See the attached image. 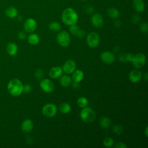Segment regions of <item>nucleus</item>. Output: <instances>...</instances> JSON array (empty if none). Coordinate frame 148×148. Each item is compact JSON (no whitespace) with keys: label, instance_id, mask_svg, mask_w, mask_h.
<instances>
[{"label":"nucleus","instance_id":"nucleus-13","mask_svg":"<svg viewBox=\"0 0 148 148\" xmlns=\"http://www.w3.org/2000/svg\"><path fill=\"white\" fill-rule=\"evenodd\" d=\"M91 22L94 27H101L103 24V17L99 13H95L91 17Z\"/></svg>","mask_w":148,"mask_h":148},{"label":"nucleus","instance_id":"nucleus-22","mask_svg":"<svg viewBox=\"0 0 148 148\" xmlns=\"http://www.w3.org/2000/svg\"><path fill=\"white\" fill-rule=\"evenodd\" d=\"M107 14L108 16L112 18L113 19H116L119 17L120 15V13L119 11L115 8H109L108 10H107Z\"/></svg>","mask_w":148,"mask_h":148},{"label":"nucleus","instance_id":"nucleus-6","mask_svg":"<svg viewBox=\"0 0 148 148\" xmlns=\"http://www.w3.org/2000/svg\"><path fill=\"white\" fill-rule=\"evenodd\" d=\"M58 43L62 47H67L71 42V37L69 33L65 31L59 32L57 36Z\"/></svg>","mask_w":148,"mask_h":148},{"label":"nucleus","instance_id":"nucleus-37","mask_svg":"<svg viewBox=\"0 0 148 148\" xmlns=\"http://www.w3.org/2000/svg\"><path fill=\"white\" fill-rule=\"evenodd\" d=\"M31 91V86L29 84H25L23 86V92L25 93H29Z\"/></svg>","mask_w":148,"mask_h":148},{"label":"nucleus","instance_id":"nucleus-14","mask_svg":"<svg viewBox=\"0 0 148 148\" xmlns=\"http://www.w3.org/2000/svg\"><path fill=\"white\" fill-rule=\"evenodd\" d=\"M69 29L72 35H75L78 38H83L85 35V31L76 24L71 25Z\"/></svg>","mask_w":148,"mask_h":148},{"label":"nucleus","instance_id":"nucleus-43","mask_svg":"<svg viewBox=\"0 0 148 148\" xmlns=\"http://www.w3.org/2000/svg\"><path fill=\"white\" fill-rule=\"evenodd\" d=\"M82 1H87V0H82Z\"/></svg>","mask_w":148,"mask_h":148},{"label":"nucleus","instance_id":"nucleus-36","mask_svg":"<svg viewBox=\"0 0 148 148\" xmlns=\"http://www.w3.org/2000/svg\"><path fill=\"white\" fill-rule=\"evenodd\" d=\"M140 16L138 14H135L134 15L132 18V21L134 23V24H137L140 21Z\"/></svg>","mask_w":148,"mask_h":148},{"label":"nucleus","instance_id":"nucleus-12","mask_svg":"<svg viewBox=\"0 0 148 148\" xmlns=\"http://www.w3.org/2000/svg\"><path fill=\"white\" fill-rule=\"evenodd\" d=\"M129 80L134 83H136L139 82L142 77V73L138 69H135L130 72L129 73Z\"/></svg>","mask_w":148,"mask_h":148},{"label":"nucleus","instance_id":"nucleus-31","mask_svg":"<svg viewBox=\"0 0 148 148\" xmlns=\"http://www.w3.org/2000/svg\"><path fill=\"white\" fill-rule=\"evenodd\" d=\"M139 29L141 32L143 33H147L148 31V25L146 22H143L142 23L140 26H139Z\"/></svg>","mask_w":148,"mask_h":148},{"label":"nucleus","instance_id":"nucleus-35","mask_svg":"<svg viewBox=\"0 0 148 148\" xmlns=\"http://www.w3.org/2000/svg\"><path fill=\"white\" fill-rule=\"evenodd\" d=\"M17 37L20 40H24L26 38V34L24 31H20L17 34Z\"/></svg>","mask_w":148,"mask_h":148},{"label":"nucleus","instance_id":"nucleus-28","mask_svg":"<svg viewBox=\"0 0 148 148\" xmlns=\"http://www.w3.org/2000/svg\"><path fill=\"white\" fill-rule=\"evenodd\" d=\"M134 55L131 53H128V54H124V56H119L120 58V61H123V62H125V61H130V62H131L132 59H133V57H134Z\"/></svg>","mask_w":148,"mask_h":148},{"label":"nucleus","instance_id":"nucleus-24","mask_svg":"<svg viewBox=\"0 0 148 148\" xmlns=\"http://www.w3.org/2000/svg\"><path fill=\"white\" fill-rule=\"evenodd\" d=\"M59 110L62 113L67 114L71 112V106L69 103L66 102H64V103H62L61 105H60Z\"/></svg>","mask_w":148,"mask_h":148},{"label":"nucleus","instance_id":"nucleus-4","mask_svg":"<svg viewBox=\"0 0 148 148\" xmlns=\"http://www.w3.org/2000/svg\"><path fill=\"white\" fill-rule=\"evenodd\" d=\"M86 42L87 45L90 47H97L100 42L99 36L95 32H91L88 34L86 38Z\"/></svg>","mask_w":148,"mask_h":148},{"label":"nucleus","instance_id":"nucleus-38","mask_svg":"<svg viewBox=\"0 0 148 148\" xmlns=\"http://www.w3.org/2000/svg\"><path fill=\"white\" fill-rule=\"evenodd\" d=\"M78 83H76V82H73V87L75 88H77L79 87V86H78Z\"/></svg>","mask_w":148,"mask_h":148},{"label":"nucleus","instance_id":"nucleus-18","mask_svg":"<svg viewBox=\"0 0 148 148\" xmlns=\"http://www.w3.org/2000/svg\"><path fill=\"white\" fill-rule=\"evenodd\" d=\"M18 51L17 45L13 42H9L6 46V51L11 56H14Z\"/></svg>","mask_w":148,"mask_h":148},{"label":"nucleus","instance_id":"nucleus-42","mask_svg":"<svg viewBox=\"0 0 148 148\" xmlns=\"http://www.w3.org/2000/svg\"><path fill=\"white\" fill-rule=\"evenodd\" d=\"M22 18H22V17H21V16H19L18 17V20L19 21H21V20H22Z\"/></svg>","mask_w":148,"mask_h":148},{"label":"nucleus","instance_id":"nucleus-21","mask_svg":"<svg viewBox=\"0 0 148 148\" xmlns=\"http://www.w3.org/2000/svg\"><path fill=\"white\" fill-rule=\"evenodd\" d=\"M72 78L68 75L62 76L60 79V84L63 87H68L72 83Z\"/></svg>","mask_w":148,"mask_h":148},{"label":"nucleus","instance_id":"nucleus-15","mask_svg":"<svg viewBox=\"0 0 148 148\" xmlns=\"http://www.w3.org/2000/svg\"><path fill=\"white\" fill-rule=\"evenodd\" d=\"M34 127V123L31 119H27L24 120L21 124V128L23 132L28 133L31 131Z\"/></svg>","mask_w":148,"mask_h":148},{"label":"nucleus","instance_id":"nucleus-9","mask_svg":"<svg viewBox=\"0 0 148 148\" xmlns=\"http://www.w3.org/2000/svg\"><path fill=\"white\" fill-rule=\"evenodd\" d=\"M37 27V23L32 18L27 19L24 23V28L26 32L32 33L34 32Z\"/></svg>","mask_w":148,"mask_h":148},{"label":"nucleus","instance_id":"nucleus-39","mask_svg":"<svg viewBox=\"0 0 148 148\" xmlns=\"http://www.w3.org/2000/svg\"><path fill=\"white\" fill-rule=\"evenodd\" d=\"M115 23H116V27H120L121 25V23L119 20H116L115 21Z\"/></svg>","mask_w":148,"mask_h":148},{"label":"nucleus","instance_id":"nucleus-29","mask_svg":"<svg viewBox=\"0 0 148 148\" xmlns=\"http://www.w3.org/2000/svg\"><path fill=\"white\" fill-rule=\"evenodd\" d=\"M103 144L104 146H105L106 147H110L113 145L114 140H113V138H112L110 137H108V138H106L104 139V140L103 141Z\"/></svg>","mask_w":148,"mask_h":148},{"label":"nucleus","instance_id":"nucleus-34","mask_svg":"<svg viewBox=\"0 0 148 148\" xmlns=\"http://www.w3.org/2000/svg\"><path fill=\"white\" fill-rule=\"evenodd\" d=\"M84 11L87 13H89V14H91L92 13H93L94 12V8L92 6H91V5H88L87 6L85 9H84Z\"/></svg>","mask_w":148,"mask_h":148},{"label":"nucleus","instance_id":"nucleus-1","mask_svg":"<svg viewBox=\"0 0 148 148\" xmlns=\"http://www.w3.org/2000/svg\"><path fill=\"white\" fill-rule=\"evenodd\" d=\"M62 22L69 26L76 24L78 21V15L72 8H67L62 12L61 15Z\"/></svg>","mask_w":148,"mask_h":148},{"label":"nucleus","instance_id":"nucleus-23","mask_svg":"<svg viewBox=\"0 0 148 148\" xmlns=\"http://www.w3.org/2000/svg\"><path fill=\"white\" fill-rule=\"evenodd\" d=\"M39 36L36 34H31L28 36V42L32 45H36L39 42Z\"/></svg>","mask_w":148,"mask_h":148},{"label":"nucleus","instance_id":"nucleus-3","mask_svg":"<svg viewBox=\"0 0 148 148\" xmlns=\"http://www.w3.org/2000/svg\"><path fill=\"white\" fill-rule=\"evenodd\" d=\"M82 120L86 123H92L95 119V113L90 108L85 107L82 109L80 113Z\"/></svg>","mask_w":148,"mask_h":148},{"label":"nucleus","instance_id":"nucleus-40","mask_svg":"<svg viewBox=\"0 0 148 148\" xmlns=\"http://www.w3.org/2000/svg\"><path fill=\"white\" fill-rule=\"evenodd\" d=\"M143 77H144L145 80L147 81V79H148V77H147V72H146V73L144 74Z\"/></svg>","mask_w":148,"mask_h":148},{"label":"nucleus","instance_id":"nucleus-10","mask_svg":"<svg viewBox=\"0 0 148 148\" xmlns=\"http://www.w3.org/2000/svg\"><path fill=\"white\" fill-rule=\"evenodd\" d=\"M76 64L72 60H67L64 64L62 69L66 74H71L76 69Z\"/></svg>","mask_w":148,"mask_h":148},{"label":"nucleus","instance_id":"nucleus-5","mask_svg":"<svg viewBox=\"0 0 148 148\" xmlns=\"http://www.w3.org/2000/svg\"><path fill=\"white\" fill-rule=\"evenodd\" d=\"M43 114L47 117H54L57 113V108L56 105L51 103L45 105L42 109Z\"/></svg>","mask_w":148,"mask_h":148},{"label":"nucleus","instance_id":"nucleus-16","mask_svg":"<svg viewBox=\"0 0 148 148\" xmlns=\"http://www.w3.org/2000/svg\"><path fill=\"white\" fill-rule=\"evenodd\" d=\"M62 72H63V71L61 67L54 66L50 69L49 74L51 78L57 79L62 75Z\"/></svg>","mask_w":148,"mask_h":148},{"label":"nucleus","instance_id":"nucleus-7","mask_svg":"<svg viewBox=\"0 0 148 148\" xmlns=\"http://www.w3.org/2000/svg\"><path fill=\"white\" fill-rule=\"evenodd\" d=\"M146 61V56L143 53H138L134 56L131 62L135 68L139 69L145 65Z\"/></svg>","mask_w":148,"mask_h":148},{"label":"nucleus","instance_id":"nucleus-11","mask_svg":"<svg viewBox=\"0 0 148 148\" xmlns=\"http://www.w3.org/2000/svg\"><path fill=\"white\" fill-rule=\"evenodd\" d=\"M101 60L106 64H112L115 61L114 55L109 51H103L101 54Z\"/></svg>","mask_w":148,"mask_h":148},{"label":"nucleus","instance_id":"nucleus-2","mask_svg":"<svg viewBox=\"0 0 148 148\" xmlns=\"http://www.w3.org/2000/svg\"><path fill=\"white\" fill-rule=\"evenodd\" d=\"M8 92L13 97L20 96L23 90V84L18 79H13L9 81L7 86Z\"/></svg>","mask_w":148,"mask_h":148},{"label":"nucleus","instance_id":"nucleus-30","mask_svg":"<svg viewBox=\"0 0 148 148\" xmlns=\"http://www.w3.org/2000/svg\"><path fill=\"white\" fill-rule=\"evenodd\" d=\"M112 129H113V131L114 132V133H115L117 135H120L123 131V128L120 124L114 125Z\"/></svg>","mask_w":148,"mask_h":148},{"label":"nucleus","instance_id":"nucleus-17","mask_svg":"<svg viewBox=\"0 0 148 148\" xmlns=\"http://www.w3.org/2000/svg\"><path fill=\"white\" fill-rule=\"evenodd\" d=\"M84 78V73L80 69L75 70L72 73V80L76 83H80L83 80Z\"/></svg>","mask_w":148,"mask_h":148},{"label":"nucleus","instance_id":"nucleus-33","mask_svg":"<svg viewBox=\"0 0 148 148\" xmlns=\"http://www.w3.org/2000/svg\"><path fill=\"white\" fill-rule=\"evenodd\" d=\"M113 147L114 148H127V147L126 145L124 143L122 142H119L116 143L113 146Z\"/></svg>","mask_w":148,"mask_h":148},{"label":"nucleus","instance_id":"nucleus-32","mask_svg":"<svg viewBox=\"0 0 148 148\" xmlns=\"http://www.w3.org/2000/svg\"><path fill=\"white\" fill-rule=\"evenodd\" d=\"M35 77L37 79H41L43 76V72L41 69H38L35 72Z\"/></svg>","mask_w":148,"mask_h":148},{"label":"nucleus","instance_id":"nucleus-20","mask_svg":"<svg viewBox=\"0 0 148 148\" xmlns=\"http://www.w3.org/2000/svg\"><path fill=\"white\" fill-rule=\"evenodd\" d=\"M5 13L6 16L10 18H14L17 16L18 11L17 9L14 6H9L6 9Z\"/></svg>","mask_w":148,"mask_h":148},{"label":"nucleus","instance_id":"nucleus-8","mask_svg":"<svg viewBox=\"0 0 148 148\" xmlns=\"http://www.w3.org/2000/svg\"><path fill=\"white\" fill-rule=\"evenodd\" d=\"M39 86L40 88L47 93L51 92L54 88V85L53 82L49 79H44L40 82Z\"/></svg>","mask_w":148,"mask_h":148},{"label":"nucleus","instance_id":"nucleus-41","mask_svg":"<svg viewBox=\"0 0 148 148\" xmlns=\"http://www.w3.org/2000/svg\"><path fill=\"white\" fill-rule=\"evenodd\" d=\"M147 130H148V127H146L145 130V135H146V136L147 137L148 136V135H147Z\"/></svg>","mask_w":148,"mask_h":148},{"label":"nucleus","instance_id":"nucleus-19","mask_svg":"<svg viewBox=\"0 0 148 148\" xmlns=\"http://www.w3.org/2000/svg\"><path fill=\"white\" fill-rule=\"evenodd\" d=\"M132 5L134 9L138 12H142L145 9V4L143 0H134Z\"/></svg>","mask_w":148,"mask_h":148},{"label":"nucleus","instance_id":"nucleus-26","mask_svg":"<svg viewBox=\"0 0 148 148\" xmlns=\"http://www.w3.org/2000/svg\"><path fill=\"white\" fill-rule=\"evenodd\" d=\"M49 28L53 31H58L61 29V25L57 21H52L49 24Z\"/></svg>","mask_w":148,"mask_h":148},{"label":"nucleus","instance_id":"nucleus-27","mask_svg":"<svg viewBox=\"0 0 148 148\" xmlns=\"http://www.w3.org/2000/svg\"><path fill=\"white\" fill-rule=\"evenodd\" d=\"M88 102L87 99L84 97H80L77 100V105L82 108L86 107L88 105Z\"/></svg>","mask_w":148,"mask_h":148},{"label":"nucleus","instance_id":"nucleus-25","mask_svg":"<svg viewBox=\"0 0 148 148\" xmlns=\"http://www.w3.org/2000/svg\"><path fill=\"white\" fill-rule=\"evenodd\" d=\"M99 125L104 128H107L109 127H110L111 124V120L109 118L106 117H101L99 119Z\"/></svg>","mask_w":148,"mask_h":148}]
</instances>
